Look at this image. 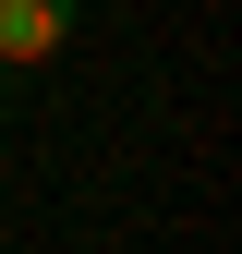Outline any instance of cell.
Listing matches in <instances>:
<instances>
[{
	"label": "cell",
	"mask_w": 242,
	"mask_h": 254,
	"mask_svg": "<svg viewBox=\"0 0 242 254\" xmlns=\"http://www.w3.org/2000/svg\"><path fill=\"white\" fill-rule=\"evenodd\" d=\"M73 24H85V0H0V73H37Z\"/></svg>",
	"instance_id": "6da1fadb"
}]
</instances>
